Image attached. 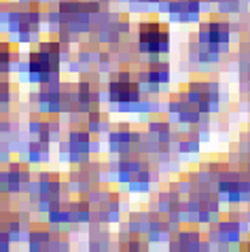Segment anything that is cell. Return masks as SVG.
<instances>
[{
  "mask_svg": "<svg viewBox=\"0 0 250 252\" xmlns=\"http://www.w3.org/2000/svg\"><path fill=\"white\" fill-rule=\"evenodd\" d=\"M208 38H210L212 45L225 43L227 40V26L225 24H210L208 26Z\"/></svg>",
  "mask_w": 250,
  "mask_h": 252,
  "instance_id": "cell-2",
  "label": "cell"
},
{
  "mask_svg": "<svg viewBox=\"0 0 250 252\" xmlns=\"http://www.w3.org/2000/svg\"><path fill=\"white\" fill-rule=\"evenodd\" d=\"M140 47L149 53H159L168 49V28L161 24H144L140 30Z\"/></svg>",
  "mask_w": 250,
  "mask_h": 252,
  "instance_id": "cell-1",
  "label": "cell"
}]
</instances>
